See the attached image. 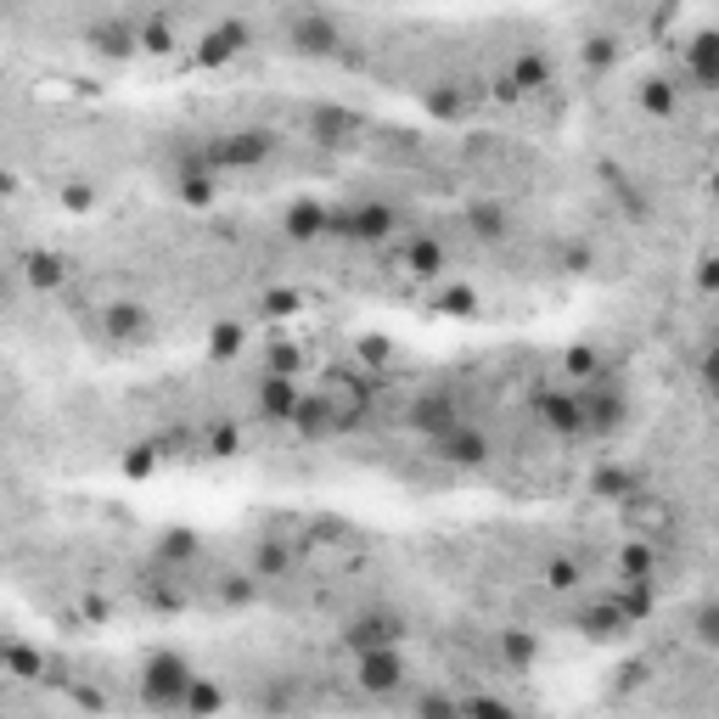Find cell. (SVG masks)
<instances>
[{
	"label": "cell",
	"mask_w": 719,
	"mask_h": 719,
	"mask_svg": "<svg viewBox=\"0 0 719 719\" xmlns=\"http://www.w3.org/2000/svg\"><path fill=\"white\" fill-rule=\"evenodd\" d=\"M135 686H141V702H146V708H158V713H186V697H192L198 675H192L186 652H169V647H163V652H146Z\"/></svg>",
	"instance_id": "1"
},
{
	"label": "cell",
	"mask_w": 719,
	"mask_h": 719,
	"mask_svg": "<svg viewBox=\"0 0 719 719\" xmlns=\"http://www.w3.org/2000/svg\"><path fill=\"white\" fill-rule=\"evenodd\" d=\"M405 641V612L394 607H372V612H354L348 629H343V647L360 658V652H383V647H399Z\"/></svg>",
	"instance_id": "2"
},
{
	"label": "cell",
	"mask_w": 719,
	"mask_h": 719,
	"mask_svg": "<svg viewBox=\"0 0 719 719\" xmlns=\"http://www.w3.org/2000/svg\"><path fill=\"white\" fill-rule=\"evenodd\" d=\"M270 152H276L270 130H231V135H214V141L203 146V158H209L214 174H220V169H259Z\"/></svg>",
	"instance_id": "3"
},
{
	"label": "cell",
	"mask_w": 719,
	"mask_h": 719,
	"mask_svg": "<svg viewBox=\"0 0 719 719\" xmlns=\"http://www.w3.org/2000/svg\"><path fill=\"white\" fill-rule=\"evenodd\" d=\"M433 449H438V462H444L449 473H478V467H489V456H495V438H489L484 427L462 422V427H449L444 438H433Z\"/></svg>",
	"instance_id": "4"
},
{
	"label": "cell",
	"mask_w": 719,
	"mask_h": 719,
	"mask_svg": "<svg viewBox=\"0 0 719 719\" xmlns=\"http://www.w3.org/2000/svg\"><path fill=\"white\" fill-rule=\"evenodd\" d=\"M405 675H411V664H405V652H399V647L360 652V658H354V686L366 691V697H394V691L405 686Z\"/></svg>",
	"instance_id": "5"
},
{
	"label": "cell",
	"mask_w": 719,
	"mask_h": 719,
	"mask_svg": "<svg viewBox=\"0 0 719 719\" xmlns=\"http://www.w3.org/2000/svg\"><path fill=\"white\" fill-rule=\"evenodd\" d=\"M579 416H585V438H607V433L624 427L629 405H624V394L612 383H585L579 388Z\"/></svg>",
	"instance_id": "6"
},
{
	"label": "cell",
	"mask_w": 719,
	"mask_h": 719,
	"mask_svg": "<svg viewBox=\"0 0 719 719\" xmlns=\"http://www.w3.org/2000/svg\"><path fill=\"white\" fill-rule=\"evenodd\" d=\"M534 422L557 433V438H579L585 416H579V388H534Z\"/></svg>",
	"instance_id": "7"
},
{
	"label": "cell",
	"mask_w": 719,
	"mask_h": 719,
	"mask_svg": "<svg viewBox=\"0 0 719 719\" xmlns=\"http://www.w3.org/2000/svg\"><path fill=\"white\" fill-rule=\"evenodd\" d=\"M332 231H343L354 242H388L399 231V209L394 203H354L348 214H332Z\"/></svg>",
	"instance_id": "8"
},
{
	"label": "cell",
	"mask_w": 719,
	"mask_h": 719,
	"mask_svg": "<svg viewBox=\"0 0 719 719\" xmlns=\"http://www.w3.org/2000/svg\"><path fill=\"white\" fill-rule=\"evenodd\" d=\"M247 45H253V29H247L242 18H225V23H214V29L203 34V45H198V62H203V68H220V62L242 57Z\"/></svg>",
	"instance_id": "9"
},
{
	"label": "cell",
	"mask_w": 719,
	"mask_h": 719,
	"mask_svg": "<svg viewBox=\"0 0 719 719\" xmlns=\"http://www.w3.org/2000/svg\"><path fill=\"white\" fill-rule=\"evenodd\" d=\"M523 97H534V90H551V79H557V62H551V51L546 45H523L517 57H512V73H506Z\"/></svg>",
	"instance_id": "10"
},
{
	"label": "cell",
	"mask_w": 719,
	"mask_h": 719,
	"mask_svg": "<svg viewBox=\"0 0 719 719\" xmlns=\"http://www.w3.org/2000/svg\"><path fill=\"white\" fill-rule=\"evenodd\" d=\"M293 45H298L304 57H332V51L343 45V34H337V23H332L326 12H298V18H293Z\"/></svg>",
	"instance_id": "11"
},
{
	"label": "cell",
	"mask_w": 719,
	"mask_h": 719,
	"mask_svg": "<svg viewBox=\"0 0 719 719\" xmlns=\"http://www.w3.org/2000/svg\"><path fill=\"white\" fill-rule=\"evenodd\" d=\"M411 427L427 433V438H444L449 427H462V411H456V399H449V394H422L411 405Z\"/></svg>",
	"instance_id": "12"
},
{
	"label": "cell",
	"mask_w": 719,
	"mask_h": 719,
	"mask_svg": "<svg viewBox=\"0 0 719 719\" xmlns=\"http://www.w3.org/2000/svg\"><path fill=\"white\" fill-rule=\"evenodd\" d=\"M84 40L102 57H130V51H141V23L135 18H108V23H90Z\"/></svg>",
	"instance_id": "13"
},
{
	"label": "cell",
	"mask_w": 719,
	"mask_h": 719,
	"mask_svg": "<svg viewBox=\"0 0 719 719\" xmlns=\"http://www.w3.org/2000/svg\"><path fill=\"white\" fill-rule=\"evenodd\" d=\"M282 231H287L293 242H315V236H326V231H332V209H326V203H315V198H298V203H287Z\"/></svg>",
	"instance_id": "14"
},
{
	"label": "cell",
	"mask_w": 719,
	"mask_h": 719,
	"mask_svg": "<svg viewBox=\"0 0 719 719\" xmlns=\"http://www.w3.org/2000/svg\"><path fill=\"white\" fill-rule=\"evenodd\" d=\"M686 73H691V84L719 90V29H702V34L686 45Z\"/></svg>",
	"instance_id": "15"
},
{
	"label": "cell",
	"mask_w": 719,
	"mask_h": 719,
	"mask_svg": "<svg viewBox=\"0 0 719 719\" xmlns=\"http://www.w3.org/2000/svg\"><path fill=\"white\" fill-rule=\"evenodd\" d=\"M298 405H304V394H298L293 377H264V383H259V416H270V422H293Z\"/></svg>",
	"instance_id": "16"
},
{
	"label": "cell",
	"mask_w": 719,
	"mask_h": 719,
	"mask_svg": "<svg viewBox=\"0 0 719 719\" xmlns=\"http://www.w3.org/2000/svg\"><path fill=\"white\" fill-rule=\"evenodd\" d=\"M405 270L416 282H433V276H444L449 270V253H444V242L438 236H411L405 242Z\"/></svg>",
	"instance_id": "17"
},
{
	"label": "cell",
	"mask_w": 719,
	"mask_h": 719,
	"mask_svg": "<svg viewBox=\"0 0 719 719\" xmlns=\"http://www.w3.org/2000/svg\"><path fill=\"white\" fill-rule=\"evenodd\" d=\"M293 427H298V438H326V433L337 427V399H332V394H304Z\"/></svg>",
	"instance_id": "18"
},
{
	"label": "cell",
	"mask_w": 719,
	"mask_h": 719,
	"mask_svg": "<svg viewBox=\"0 0 719 719\" xmlns=\"http://www.w3.org/2000/svg\"><path fill=\"white\" fill-rule=\"evenodd\" d=\"M636 489H641V478L629 473V467H618V462H607V467H596L590 473V495H601V500H636Z\"/></svg>",
	"instance_id": "19"
},
{
	"label": "cell",
	"mask_w": 719,
	"mask_h": 719,
	"mask_svg": "<svg viewBox=\"0 0 719 719\" xmlns=\"http://www.w3.org/2000/svg\"><path fill=\"white\" fill-rule=\"evenodd\" d=\"M500 664L512 675H523V669L539 664V636H534V629H500Z\"/></svg>",
	"instance_id": "20"
},
{
	"label": "cell",
	"mask_w": 719,
	"mask_h": 719,
	"mask_svg": "<svg viewBox=\"0 0 719 719\" xmlns=\"http://www.w3.org/2000/svg\"><path fill=\"white\" fill-rule=\"evenodd\" d=\"M636 102H641V113L647 119H675L680 113V90L669 84V79H641V90H636Z\"/></svg>",
	"instance_id": "21"
},
{
	"label": "cell",
	"mask_w": 719,
	"mask_h": 719,
	"mask_svg": "<svg viewBox=\"0 0 719 719\" xmlns=\"http://www.w3.org/2000/svg\"><path fill=\"white\" fill-rule=\"evenodd\" d=\"M146 310L141 304H113L108 315H102V332L113 337V343H135V337H146Z\"/></svg>",
	"instance_id": "22"
},
{
	"label": "cell",
	"mask_w": 719,
	"mask_h": 719,
	"mask_svg": "<svg viewBox=\"0 0 719 719\" xmlns=\"http://www.w3.org/2000/svg\"><path fill=\"white\" fill-rule=\"evenodd\" d=\"M652 563H658V557H652V546H647L641 534H629L624 546H618V574H624L629 585H641V579H652Z\"/></svg>",
	"instance_id": "23"
},
{
	"label": "cell",
	"mask_w": 719,
	"mask_h": 719,
	"mask_svg": "<svg viewBox=\"0 0 719 719\" xmlns=\"http://www.w3.org/2000/svg\"><path fill=\"white\" fill-rule=\"evenodd\" d=\"M29 282L45 287V293L62 287V282H68V259H62V253H29Z\"/></svg>",
	"instance_id": "24"
},
{
	"label": "cell",
	"mask_w": 719,
	"mask_h": 719,
	"mask_svg": "<svg viewBox=\"0 0 719 719\" xmlns=\"http://www.w3.org/2000/svg\"><path fill=\"white\" fill-rule=\"evenodd\" d=\"M225 708V691L214 686V680H203L198 675V686H192V697H186V713H180V719H214Z\"/></svg>",
	"instance_id": "25"
},
{
	"label": "cell",
	"mask_w": 719,
	"mask_h": 719,
	"mask_svg": "<svg viewBox=\"0 0 719 719\" xmlns=\"http://www.w3.org/2000/svg\"><path fill=\"white\" fill-rule=\"evenodd\" d=\"M287 568H293V557H287L282 539H264V546L253 551V579H282Z\"/></svg>",
	"instance_id": "26"
},
{
	"label": "cell",
	"mask_w": 719,
	"mask_h": 719,
	"mask_svg": "<svg viewBox=\"0 0 719 719\" xmlns=\"http://www.w3.org/2000/svg\"><path fill=\"white\" fill-rule=\"evenodd\" d=\"M416 719H467V702L449 691H422L416 697Z\"/></svg>",
	"instance_id": "27"
},
{
	"label": "cell",
	"mask_w": 719,
	"mask_h": 719,
	"mask_svg": "<svg viewBox=\"0 0 719 719\" xmlns=\"http://www.w3.org/2000/svg\"><path fill=\"white\" fill-rule=\"evenodd\" d=\"M612 601H618V612H624L629 624H641V618L652 612V579H641V585H629V579H624V590H618Z\"/></svg>",
	"instance_id": "28"
},
{
	"label": "cell",
	"mask_w": 719,
	"mask_h": 719,
	"mask_svg": "<svg viewBox=\"0 0 719 719\" xmlns=\"http://www.w3.org/2000/svg\"><path fill=\"white\" fill-rule=\"evenodd\" d=\"M539 579H546V590H557V596H568V590H579V585H585V574H579V563H574V557H551Z\"/></svg>",
	"instance_id": "29"
},
{
	"label": "cell",
	"mask_w": 719,
	"mask_h": 719,
	"mask_svg": "<svg viewBox=\"0 0 719 719\" xmlns=\"http://www.w3.org/2000/svg\"><path fill=\"white\" fill-rule=\"evenodd\" d=\"M203 449H209V456H236V449H242V427L236 422H214L209 433H203Z\"/></svg>",
	"instance_id": "30"
},
{
	"label": "cell",
	"mask_w": 719,
	"mask_h": 719,
	"mask_svg": "<svg viewBox=\"0 0 719 719\" xmlns=\"http://www.w3.org/2000/svg\"><path fill=\"white\" fill-rule=\"evenodd\" d=\"M7 669H12L18 680H40V675H45V658H40L34 647H23V641H7Z\"/></svg>",
	"instance_id": "31"
},
{
	"label": "cell",
	"mask_w": 719,
	"mask_h": 719,
	"mask_svg": "<svg viewBox=\"0 0 719 719\" xmlns=\"http://www.w3.org/2000/svg\"><path fill=\"white\" fill-rule=\"evenodd\" d=\"M691 636H697V647L719 652V601H702V607L691 612Z\"/></svg>",
	"instance_id": "32"
},
{
	"label": "cell",
	"mask_w": 719,
	"mask_h": 719,
	"mask_svg": "<svg viewBox=\"0 0 719 719\" xmlns=\"http://www.w3.org/2000/svg\"><path fill=\"white\" fill-rule=\"evenodd\" d=\"M579 624L590 629V636H612V629H629V618L618 612V601H612V596H607L601 607H590V612H585Z\"/></svg>",
	"instance_id": "33"
},
{
	"label": "cell",
	"mask_w": 719,
	"mask_h": 719,
	"mask_svg": "<svg viewBox=\"0 0 719 719\" xmlns=\"http://www.w3.org/2000/svg\"><path fill=\"white\" fill-rule=\"evenodd\" d=\"M180 198L192 209H209L214 203V169H198V174H180Z\"/></svg>",
	"instance_id": "34"
},
{
	"label": "cell",
	"mask_w": 719,
	"mask_h": 719,
	"mask_svg": "<svg viewBox=\"0 0 719 719\" xmlns=\"http://www.w3.org/2000/svg\"><path fill=\"white\" fill-rule=\"evenodd\" d=\"M141 51H152V57H169V51H174L169 18H146V23H141Z\"/></svg>",
	"instance_id": "35"
},
{
	"label": "cell",
	"mask_w": 719,
	"mask_h": 719,
	"mask_svg": "<svg viewBox=\"0 0 719 719\" xmlns=\"http://www.w3.org/2000/svg\"><path fill=\"white\" fill-rule=\"evenodd\" d=\"M209 354H214V360H236V354H242V326H236V321H220V326L209 332Z\"/></svg>",
	"instance_id": "36"
},
{
	"label": "cell",
	"mask_w": 719,
	"mask_h": 719,
	"mask_svg": "<svg viewBox=\"0 0 719 719\" xmlns=\"http://www.w3.org/2000/svg\"><path fill=\"white\" fill-rule=\"evenodd\" d=\"M467 719H523V713H517L506 697H489V691H484V697H467Z\"/></svg>",
	"instance_id": "37"
},
{
	"label": "cell",
	"mask_w": 719,
	"mask_h": 719,
	"mask_svg": "<svg viewBox=\"0 0 719 719\" xmlns=\"http://www.w3.org/2000/svg\"><path fill=\"white\" fill-rule=\"evenodd\" d=\"M293 372H298V348L276 343V348H270V360H264V377H293Z\"/></svg>",
	"instance_id": "38"
},
{
	"label": "cell",
	"mask_w": 719,
	"mask_h": 719,
	"mask_svg": "<svg viewBox=\"0 0 719 719\" xmlns=\"http://www.w3.org/2000/svg\"><path fill=\"white\" fill-rule=\"evenodd\" d=\"M438 310H444V315H473V310H478V293H473V287H444V293H438Z\"/></svg>",
	"instance_id": "39"
},
{
	"label": "cell",
	"mask_w": 719,
	"mask_h": 719,
	"mask_svg": "<svg viewBox=\"0 0 719 719\" xmlns=\"http://www.w3.org/2000/svg\"><path fill=\"white\" fill-rule=\"evenodd\" d=\"M473 231H478V236H500V231H506V209H500V203H478V209H473Z\"/></svg>",
	"instance_id": "40"
},
{
	"label": "cell",
	"mask_w": 719,
	"mask_h": 719,
	"mask_svg": "<svg viewBox=\"0 0 719 719\" xmlns=\"http://www.w3.org/2000/svg\"><path fill=\"white\" fill-rule=\"evenodd\" d=\"M163 557H169V563H192V557H198V534L174 528V534L163 539Z\"/></svg>",
	"instance_id": "41"
},
{
	"label": "cell",
	"mask_w": 719,
	"mask_h": 719,
	"mask_svg": "<svg viewBox=\"0 0 719 719\" xmlns=\"http://www.w3.org/2000/svg\"><path fill=\"white\" fill-rule=\"evenodd\" d=\"M253 585H259V579H253V574H231V579H225V585H220V596H225V601H231V607H242V601H253V596H259V590H253Z\"/></svg>",
	"instance_id": "42"
},
{
	"label": "cell",
	"mask_w": 719,
	"mask_h": 719,
	"mask_svg": "<svg viewBox=\"0 0 719 719\" xmlns=\"http://www.w3.org/2000/svg\"><path fill=\"white\" fill-rule=\"evenodd\" d=\"M596 372H601L596 348H574V354H568V377H585V383H596Z\"/></svg>",
	"instance_id": "43"
},
{
	"label": "cell",
	"mask_w": 719,
	"mask_h": 719,
	"mask_svg": "<svg viewBox=\"0 0 719 719\" xmlns=\"http://www.w3.org/2000/svg\"><path fill=\"white\" fill-rule=\"evenodd\" d=\"M612 57H618V40H607V34H596L585 45V68H612Z\"/></svg>",
	"instance_id": "44"
},
{
	"label": "cell",
	"mask_w": 719,
	"mask_h": 719,
	"mask_svg": "<svg viewBox=\"0 0 719 719\" xmlns=\"http://www.w3.org/2000/svg\"><path fill=\"white\" fill-rule=\"evenodd\" d=\"M697 377H702V388H708V394L719 399V343H713V348H708V354L697 360Z\"/></svg>",
	"instance_id": "45"
},
{
	"label": "cell",
	"mask_w": 719,
	"mask_h": 719,
	"mask_svg": "<svg viewBox=\"0 0 719 719\" xmlns=\"http://www.w3.org/2000/svg\"><path fill=\"white\" fill-rule=\"evenodd\" d=\"M152 462H158V449H152V444H141V449H130V456H124V473H130V478H146V473H152Z\"/></svg>",
	"instance_id": "46"
},
{
	"label": "cell",
	"mask_w": 719,
	"mask_h": 719,
	"mask_svg": "<svg viewBox=\"0 0 719 719\" xmlns=\"http://www.w3.org/2000/svg\"><path fill=\"white\" fill-rule=\"evenodd\" d=\"M293 310H298V293H282V287L264 293V315H293Z\"/></svg>",
	"instance_id": "47"
},
{
	"label": "cell",
	"mask_w": 719,
	"mask_h": 719,
	"mask_svg": "<svg viewBox=\"0 0 719 719\" xmlns=\"http://www.w3.org/2000/svg\"><path fill=\"white\" fill-rule=\"evenodd\" d=\"M360 354H366V366H383V360H388V337H366V343H360Z\"/></svg>",
	"instance_id": "48"
},
{
	"label": "cell",
	"mask_w": 719,
	"mask_h": 719,
	"mask_svg": "<svg viewBox=\"0 0 719 719\" xmlns=\"http://www.w3.org/2000/svg\"><path fill=\"white\" fill-rule=\"evenodd\" d=\"M697 287H702V293H719V259H702V270H697Z\"/></svg>",
	"instance_id": "49"
},
{
	"label": "cell",
	"mask_w": 719,
	"mask_h": 719,
	"mask_svg": "<svg viewBox=\"0 0 719 719\" xmlns=\"http://www.w3.org/2000/svg\"><path fill=\"white\" fill-rule=\"evenodd\" d=\"M62 203H68V209H90V203H97V192H90V186H68Z\"/></svg>",
	"instance_id": "50"
},
{
	"label": "cell",
	"mask_w": 719,
	"mask_h": 719,
	"mask_svg": "<svg viewBox=\"0 0 719 719\" xmlns=\"http://www.w3.org/2000/svg\"><path fill=\"white\" fill-rule=\"evenodd\" d=\"M618 686H624V691H629V686H647V664H624V680H618Z\"/></svg>",
	"instance_id": "51"
},
{
	"label": "cell",
	"mask_w": 719,
	"mask_h": 719,
	"mask_svg": "<svg viewBox=\"0 0 719 719\" xmlns=\"http://www.w3.org/2000/svg\"><path fill=\"white\" fill-rule=\"evenodd\" d=\"M708 192H713V198H719V169H713V180H708Z\"/></svg>",
	"instance_id": "52"
}]
</instances>
